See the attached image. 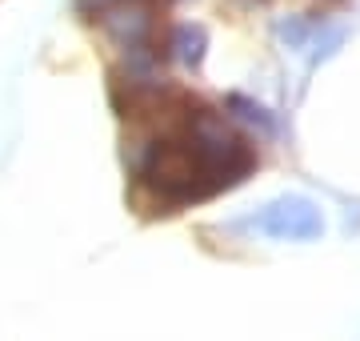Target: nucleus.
<instances>
[{
	"instance_id": "1",
	"label": "nucleus",
	"mask_w": 360,
	"mask_h": 341,
	"mask_svg": "<svg viewBox=\"0 0 360 341\" xmlns=\"http://www.w3.org/2000/svg\"><path fill=\"white\" fill-rule=\"evenodd\" d=\"M108 37L132 56H144L148 40H153V28H156V16H153V4L148 0H116L101 13Z\"/></svg>"
},
{
	"instance_id": "2",
	"label": "nucleus",
	"mask_w": 360,
	"mask_h": 341,
	"mask_svg": "<svg viewBox=\"0 0 360 341\" xmlns=\"http://www.w3.org/2000/svg\"><path fill=\"white\" fill-rule=\"evenodd\" d=\"M260 229L276 237V241H309V237H321L324 221L312 201L284 197V201H272L269 209L260 213Z\"/></svg>"
},
{
	"instance_id": "3",
	"label": "nucleus",
	"mask_w": 360,
	"mask_h": 341,
	"mask_svg": "<svg viewBox=\"0 0 360 341\" xmlns=\"http://www.w3.org/2000/svg\"><path fill=\"white\" fill-rule=\"evenodd\" d=\"M172 44H176V61L196 65V61H200V53H205V32H200V28H193V25H184V28H176Z\"/></svg>"
},
{
	"instance_id": "4",
	"label": "nucleus",
	"mask_w": 360,
	"mask_h": 341,
	"mask_svg": "<svg viewBox=\"0 0 360 341\" xmlns=\"http://www.w3.org/2000/svg\"><path fill=\"white\" fill-rule=\"evenodd\" d=\"M108 4H116V0H80V8H84V13H96V16H101Z\"/></svg>"
}]
</instances>
